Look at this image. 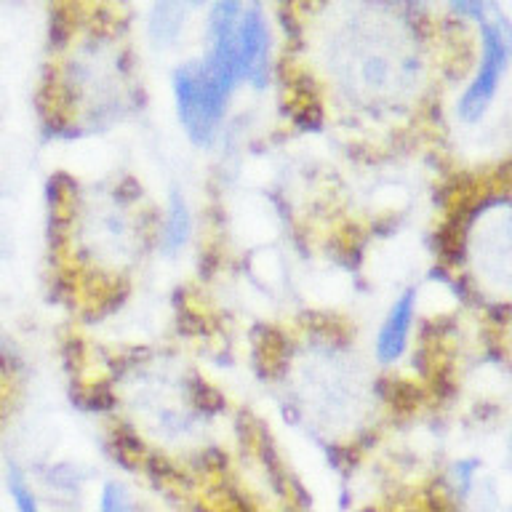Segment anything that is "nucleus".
Returning a JSON list of instances; mask_svg holds the SVG:
<instances>
[{"label":"nucleus","mask_w":512,"mask_h":512,"mask_svg":"<svg viewBox=\"0 0 512 512\" xmlns=\"http://www.w3.org/2000/svg\"><path fill=\"white\" fill-rule=\"evenodd\" d=\"M510 459H512V435H510Z\"/></svg>","instance_id":"9d476101"},{"label":"nucleus","mask_w":512,"mask_h":512,"mask_svg":"<svg viewBox=\"0 0 512 512\" xmlns=\"http://www.w3.org/2000/svg\"><path fill=\"white\" fill-rule=\"evenodd\" d=\"M187 14H190V8L184 6L182 0H158L150 14V38L158 46H171L179 38Z\"/></svg>","instance_id":"423d86ee"},{"label":"nucleus","mask_w":512,"mask_h":512,"mask_svg":"<svg viewBox=\"0 0 512 512\" xmlns=\"http://www.w3.org/2000/svg\"><path fill=\"white\" fill-rule=\"evenodd\" d=\"M451 6H454L456 14L467 16V19H475V22H480L483 16H486V11L491 6H488V0H451Z\"/></svg>","instance_id":"1a4fd4ad"},{"label":"nucleus","mask_w":512,"mask_h":512,"mask_svg":"<svg viewBox=\"0 0 512 512\" xmlns=\"http://www.w3.org/2000/svg\"><path fill=\"white\" fill-rule=\"evenodd\" d=\"M192 235V211L187 206V200L179 190L171 192L168 198V211L163 219V248L168 254H176L187 246V240Z\"/></svg>","instance_id":"39448f33"},{"label":"nucleus","mask_w":512,"mask_h":512,"mask_svg":"<svg viewBox=\"0 0 512 512\" xmlns=\"http://www.w3.org/2000/svg\"><path fill=\"white\" fill-rule=\"evenodd\" d=\"M232 94L235 91L224 80L216 78L214 72L206 70V64L200 59L182 64L174 72L176 115L192 144L208 147L214 142Z\"/></svg>","instance_id":"f257e3e1"},{"label":"nucleus","mask_w":512,"mask_h":512,"mask_svg":"<svg viewBox=\"0 0 512 512\" xmlns=\"http://www.w3.org/2000/svg\"><path fill=\"white\" fill-rule=\"evenodd\" d=\"M416 318V291L414 288H406L403 294L392 302L387 318L382 320L379 326V334H376L374 342V355L379 363H395L398 358H403V352L408 347V339H411V326H414Z\"/></svg>","instance_id":"20e7f679"},{"label":"nucleus","mask_w":512,"mask_h":512,"mask_svg":"<svg viewBox=\"0 0 512 512\" xmlns=\"http://www.w3.org/2000/svg\"><path fill=\"white\" fill-rule=\"evenodd\" d=\"M238 56L243 83L262 88L267 83V67H270V30H267V19L256 6H243L240 14Z\"/></svg>","instance_id":"7ed1b4c3"},{"label":"nucleus","mask_w":512,"mask_h":512,"mask_svg":"<svg viewBox=\"0 0 512 512\" xmlns=\"http://www.w3.org/2000/svg\"><path fill=\"white\" fill-rule=\"evenodd\" d=\"M99 512H134V502L120 483H107L99 496Z\"/></svg>","instance_id":"6e6552de"},{"label":"nucleus","mask_w":512,"mask_h":512,"mask_svg":"<svg viewBox=\"0 0 512 512\" xmlns=\"http://www.w3.org/2000/svg\"><path fill=\"white\" fill-rule=\"evenodd\" d=\"M480 62L470 86L464 88L456 112L464 123H478L488 112L502 78L512 62V24L496 8H488L480 19Z\"/></svg>","instance_id":"f03ea898"},{"label":"nucleus","mask_w":512,"mask_h":512,"mask_svg":"<svg viewBox=\"0 0 512 512\" xmlns=\"http://www.w3.org/2000/svg\"><path fill=\"white\" fill-rule=\"evenodd\" d=\"M8 494L14 499L16 512H40L38 496H35V491H32L27 478H24V472L16 464L8 467Z\"/></svg>","instance_id":"0eeeda50"}]
</instances>
